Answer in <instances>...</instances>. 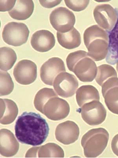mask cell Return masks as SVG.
I'll return each instance as SVG.
<instances>
[{
  "label": "cell",
  "instance_id": "cell-1",
  "mask_svg": "<svg viewBox=\"0 0 118 158\" xmlns=\"http://www.w3.org/2000/svg\"><path fill=\"white\" fill-rule=\"evenodd\" d=\"M49 130L46 120L33 112H23L18 117L14 127L18 141L33 146L43 144L49 135Z\"/></svg>",
  "mask_w": 118,
  "mask_h": 158
},
{
  "label": "cell",
  "instance_id": "cell-2",
  "mask_svg": "<svg viewBox=\"0 0 118 158\" xmlns=\"http://www.w3.org/2000/svg\"><path fill=\"white\" fill-rule=\"evenodd\" d=\"M84 44L88 49L87 55L94 60H102L107 56L109 37L107 32L97 25L87 28L84 34Z\"/></svg>",
  "mask_w": 118,
  "mask_h": 158
},
{
  "label": "cell",
  "instance_id": "cell-3",
  "mask_svg": "<svg viewBox=\"0 0 118 158\" xmlns=\"http://www.w3.org/2000/svg\"><path fill=\"white\" fill-rule=\"evenodd\" d=\"M66 62L69 71L75 73L79 80L83 82L92 81L96 77V64L85 51L71 52L67 56Z\"/></svg>",
  "mask_w": 118,
  "mask_h": 158
},
{
  "label": "cell",
  "instance_id": "cell-4",
  "mask_svg": "<svg viewBox=\"0 0 118 158\" xmlns=\"http://www.w3.org/2000/svg\"><path fill=\"white\" fill-rule=\"evenodd\" d=\"M109 139L108 131L104 128L92 129L87 131L81 140L86 157L96 158L100 156L107 147Z\"/></svg>",
  "mask_w": 118,
  "mask_h": 158
},
{
  "label": "cell",
  "instance_id": "cell-5",
  "mask_svg": "<svg viewBox=\"0 0 118 158\" xmlns=\"http://www.w3.org/2000/svg\"><path fill=\"white\" fill-rule=\"evenodd\" d=\"M30 31L24 23L10 22L4 26L2 33L4 41L14 46H19L27 42Z\"/></svg>",
  "mask_w": 118,
  "mask_h": 158
},
{
  "label": "cell",
  "instance_id": "cell-6",
  "mask_svg": "<svg viewBox=\"0 0 118 158\" xmlns=\"http://www.w3.org/2000/svg\"><path fill=\"white\" fill-rule=\"evenodd\" d=\"M49 21L54 29L58 32L64 33L73 28L76 19L72 11L65 7H60L51 13Z\"/></svg>",
  "mask_w": 118,
  "mask_h": 158
},
{
  "label": "cell",
  "instance_id": "cell-7",
  "mask_svg": "<svg viewBox=\"0 0 118 158\" xmlns=\"http://www.w3.org/2000/svg\"><path fill=\"white\" fill-rule=\"evenodd\" d=\"M80 110L83 119L88 125H100L106 119L107 112L100 101L94 100L85 103Z\"/></svg>",
  "mask_w": 118,
  "mask_h": 158
},
{
  "label": "cell",
  "instance_id": "cell-8",
  "mask_svg": "<svg viewBox=\"0 0 118 158\" xmlns=\"http://www.w3.org/2000/svg\"><path fill=\"white\" fill-rule=\"evenodd\" d=\"M53 86L58 95L61 97L68 98L75 94L78 88L79 83L75 76L65 72L56 77Z\"/></svg>",
  "mask_w": 118,
  "mask_h": 158
},
{
  "label": "cell",
  "instance_id": "cell-9",
  "mask_svg": "<svg viewBox=\"0 0 118 158\" xmlns=\"http://www.w3.org/2000/svg\"><path fill=\"white\" fill-rule=\"evenodd\" d=\"M13 74L17 82L28 85L34 82L37 78V65L30 60H22L14 67Z\"/></svg>",
  "mask_w": 118,
  "mask_h": 158
},
{
  "label": "cell",
  "instance_id": "cell-10",
  "mask_svg": "<svg viewBox=\"0 0 118 158\" xmlns=\"http://www.w3.org/2000/svg\"><path fill=\"white\" fill-rule=\"evenodd\" d=\"M93 15L97 24L108 32L113 29L117 21V13L113 7L109 4L97 6L94 8Z\"/></svg>",
  "mask_w": 118,
  "mask_h": 158
},
{
  "label": "cell",
  "instance_id": "cell-11",
  "mask_svg": "<svg viewBox=\"0 0 118 158\" xmlns=\"http://www.w3.org/2000/svg\"><path fill=\"white\" fill-rule=\"evenodd\" d=\"M70 112L69 103L58 97L49 99L44 105L43 114L52 121L61 120L66 118Z\"/></svg>",
  "mask_w": 118,
  "mask_h": 158
},
{
  "label": "cell",
  "instance_id": "cell-12",
  "mask_svg": "<svg viewBox=\"0 0 118 158\" xmlns=\"http://www.w3.org/2000/svg\"><path fill=\"white\" fill-rule=\"evenodd\" d=\"M64 61L61 58L53 57L46 61L40 69V77L45 84L53 85L56 77L61 72H65Z\"/></svg>",
  "mask_w": 118,
  "mask_h": 158
},
{
  "label": "cell",
  "instance_id": "cell-13",
  "mask_svg": "<svg viewBox=\"0 0 118 158\" xmlns=\"http://www.w3.org/2000/svg\"><path fill=\"white\" fill-rule=\"evenodd\" d=\"M101 87L102 94L108 109L118 115V77H110L103 83Z\"/></svg>",
  "mask_w": 118,
  "mask_h": 158
},
{
  "label": "cell",
  "instance_id": "cell-14",
  "mask_svg": "<svg viewBox=\"0 0 118 158\" xmlns=\"http://www.w3.org/2000/svg\"><path fill=\"white\" fill-rule=\"evenodd\" d=\"M80 135V129L73 121H67L59 124L55 131L56 139L60 143L69 145L75 143Z\"/></svg>",
  "mask_w": 118,
  "mask_h": 158
},
{
  "label": "cell",
  "instance_id": "cell-15",
  "mask_svg": "<svg viewBox=\"0 0 118 158\" xmlns=\"http://www.w3.org/2000/svg\"><path fill=\"white\" fill-rule=\"evenodd\" d=\"M30 44L33 49L38 52H48L55 46V36L49 31H38L32 35Z\"/></svg>",
  "mask_w": 118,
  "mask_h": 158
},
{
  "label": "cell",
  "instance_id": "cell-16",
  "mask_svg": "<svg viewBox=\"0 0 118 158\" xmlns=\"http://www.w3.org/2000/svg\"><path fill=\"white\" fill-rule=\"evenodd\" d=\"M19 149V144L11 131L2 129L0 131V152L2 156L11 157L15 156Z\"/></svg>",
  "mask_w": 118,
  "mask_h": 158
},
{
  "label": "cell",
  "instance_id": "cell-17",
  "mask_svg": "<svg viewBox=\"0 0 118 158\" xmlns=\"http://www.w3.org/2000/svg\"><path fill=\"white\" fill-rule=\"evenodd\" d=\"M34 5L31 0L17 1L15 6L8 12L10 17L18 20H27L33 14Z\"/></svg>",
  "mask_w": 118,
  "mask_h": 158
},
{
  "label": "cell",
  "instance_id": "cell-18",
  "mask_svg": "<svg viewBox=\"0 0 118 158\" xmlns=\"http://www.w3.org/2000/svg\"><path fill=\"white\" fill-rule=\"evenodd\" d=\"M18 109L16 103L11 99H1V123L9 125L14 122L18 115Z\"/></svg>",
  "mask_w": 118,
  "mask_h": 158
},
{
  "label": "cell",
  "instance_id": "cell-19",
  "mask_svg": "<svg viewBox=\"0 0 118 158\" xmlns=\"http://www.w3.org/2000/svg\"><path fill=\"white\" fill-rule=\"evenodd\" d=\"M57 37L60 45L65 49H75L81 44V34L75 28L66 33L57 32Z\"/></svg>",
  "mask_w": 118,
  "mask_h": 158
},
{
  "label": "cell",
  "instance_id": "cell-20",
  "mask_svg": "<svg viewBox=\"0 0 118 158\" xmlns=\"http://www.w3.org/2000/svg\"><path fill=\"white\" fill-rule=\"evenodd\" d=\"M76 100L78 106L81 107L88 102L94 100L100 101V94L97 89L92 85H83L77 90Z\"/></svg>",
  "mask_w": 118,
  "mask_h": 158
},
{
  "label": "cell",
  "instance_id": "cell-21",
  "mask_svg": "<svg viewBox=\"0 0 118 158\" xmlns=\"http://www.w3.org/2000/svg\"><path fill=\"white\" fill-rule=\"evenodd\" d=\"M108 33L109 49L106 61L114 65L118 61V17L114 27Z\"/></svg>",
  "mask_w": 118,
  "mask_h": 158
},
{
  "label": "cell",
  "instance_id": "cell-22",
  "mask_svg": "<svg viewBox=\"0 0 118 158\" xmlns=\"http://www.w3.org/2000/svg\"><path fill=\"white\" fill-rule=\"evenodd\" d=\"M0 68L1 71H7L12 68L17 60V56L14 49L3 47L0 49Z\"/></svg>",
  "mask_w": 118,
  "mask_h": 158
},
{
  "label": "cell",
  "instance_id": "cell-23",
  "mask_svg": "<svg viewBox=\"0 0 118 158\" xmlns=\"http://www.w3.org/2000/svg\"><path fill=\"white\" fill-rule=\"evenodd\" d=\"M65 153L63 149L54 143H47L40 147L38 152L39 158H63Z\"/></svg>",
  "mask_w": 118,
  "mask_h": 158
},
{
  "label": "cell",
  "instance_id": "cell-24",
  "mask_svg": "<svg viewBox=\"0 0 118 158\" xmlns=\"http://www.w3.org/2000/svg\"><path fill=\"white\" fill-rule=\"evenodd\" d=\"M58 97V95L53 89L44 88L41 89L36 95L34 99V105L36 109L43 114L44 105L49 99Z\"/></svg>",
  "mask_w": 118,
  "mask_h": 158
},
{
  "label": "cell",
  "instance_id": "cell-25",
  "mask_svg": "<svg viewBox=\"0 0 118 158\" xmlns=\"http://www.w3.org/2000/svg\"><path fill=\"white\" fill-rule=\"evenodd\" d=\"M113 77H117V74L116 70L112 66L108 64H103L97 67L95 80L97 84L101 87L106 80Z\"/></svg>",
  "mask_w": 118,
  "mask_h": 158
},
{
  "label": "cell",
  "instance_id": "cell-26",
  "mask_svg": "<svg viewBox=\"0 0 118 158\" xmlns=\"http://www.w3.org/2000/svg\"><path fill=\"white\" fill-rule=\"evenodd\" d=\"M14 88V83L10 74L6 71H1V96L10 94Z\"/></svg>",
  "mask_w": 118,
  "mask_h": 158
},
{
  "label": "cell",
  "instance_id": "cell-27",
  "mask_svg": "<svg viewBox=\"0 0 118 158\" xmlns=\"http://www.w3.org/2000/svg\"><path fill=\"white\" fill-rule=\"evenodd\" d=\"M65 2L66 6L73 11H81L87 8L89 3V1H70L65 0Z\"/></svg>",
  "mask_w": 118,
  "mask_h": 158
},
{
  "label": "cell",
  "instance_id": "cell-28",
  "mask_svg": "<svg viewBox=\"0 0 118 158\" xmlns=\"http://www.w3.org/2000/svg\"><path fill=\"white\" fill-rule=\"evenodd\" d=\"M17 1H0L1 2V12L11 11L14 8Z\"/></svg>",
  "mask_w": 118,
  "mask_h": 158
},
{
  "label": "cell",
  "instance_id": "cell-29",
  "mask_svg": "<svg viewBox=\"0 0 118 158\" xmlns=\"http://www.w3.org/2000/svg\"><path fill=\"white\" fill-rule=\"evenodd\" d=\"M61 0L59 1H42V0H39V2H40L42 6L44 7L45 8H51L53 7L59 5L61 3Z\"/></svg>",
  "mask_w": 118,
  "mask_h": 158
},
{
  "label": "cell",
  "instance_id": "cell-30",
  "mask_svg": "<svg viewBox=\"0 0 118 158\" xmlns=\"http://www.w3.org/2000/svg\"><path fill=\"white\" fill-rule=\"evenodd\" d=\"M40 147H33L27 151L26 153V158H36L37 157V154Z\"/></svg>",
  "mask_w": 118,
  "mask_h": 158
},
{
  "label": "cell",
  "instance_id": "cell-31",
  "mask_svg": "<svg viewBox=\"0 0 118 158\" xmlns=\"http://www.w3.org/2000/svg\"><path fill=\"white\" fill-rule=\"evenodd\" d=\"M111 148L113 153L118 156V134L115 135L112 139Z\"/></svg>",
  "mask_w": 118,
  "mask_h": 158
},
{
  "label": "cell",
  "instance_id": "cell-32",
  "mask_svg": "<svg viewBox=\"0 0 118 158\" xmlns=\"http://www.w3.org/2000/svg\"><path fill=\"white\" fill-rule=\"evenodd\" d=\"M116 69L118 72V61H117V63H116Z\"/></svg>",
  "mask_w": 118,
  "mask_h": 158
}]
</instances>
